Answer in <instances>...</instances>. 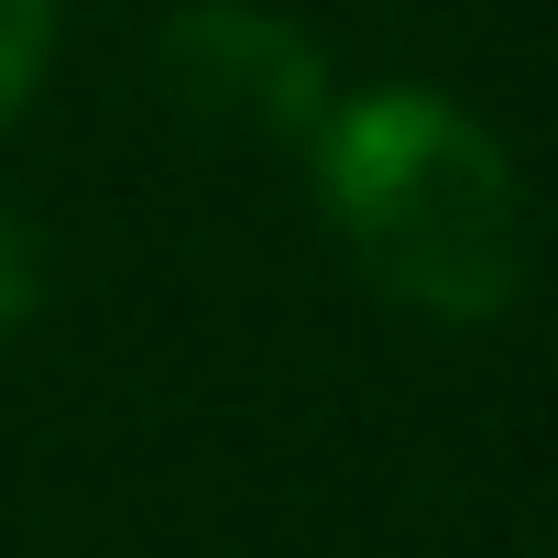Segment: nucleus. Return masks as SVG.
Instances as JSON below:
<instances>
[{"label": "nucleus", "mask_w": 558, "mask_h": 558, "mask_svg": "<svg viewBox=\"0 0 558 558\" xmlns=\"http://www.w3.org/2000/svg\"><path fill=\"white\" fill-rule=\"evenodd\" d=\"M318 219L340 230V252L416 318H504L525 286V175L504 154V132L482 110H460L449 88L384 77V88H340L318 110V132L296 143Z\"/></svg>", "instance_id": "1"}, {"label": "nucleus", "mask_w": 558, "mask_h": 558, "mask_svg": "<svg viewBox=\"0 0 558 558\" xmlns=\"http://www.w3.org/2000/svg\"><path fill=\"white\" fill-rule=\"evenodd\" d=\"M165 88L208 132H286V143H307L318 110H329V77L296 45V23L252 12V0H197L165 34Z\"/></svg>", "instance_id": "2"}, {"label": "nucleus", "mask_w": 558, "mask_h": 558, "mask_svg": "<svg viewBox=\"0 0 558 558\" xmlns=\"http://www.w3.org/2000/svg\"><path fill=\"white\" fill-rule=\"evenodd\" d=\"M56 45H66V0H0V132L45 99Z\"/></svg>", "instance_id": "3"}, {"label": "nucleus", "mask_w": 558, "mask_h": 558, "mask_svg": "<svg viewBox=\"0 0 558 558\" xmlns=\"http://www.w3.org/2000/svg\"><path fill=\"white\" fill-rule=\"evenodd\" d=\"M34 307H45V263H34V230L0 208V340H23L34 329Z\"/></svg>", "instance_id": "4"}]
</instances>
